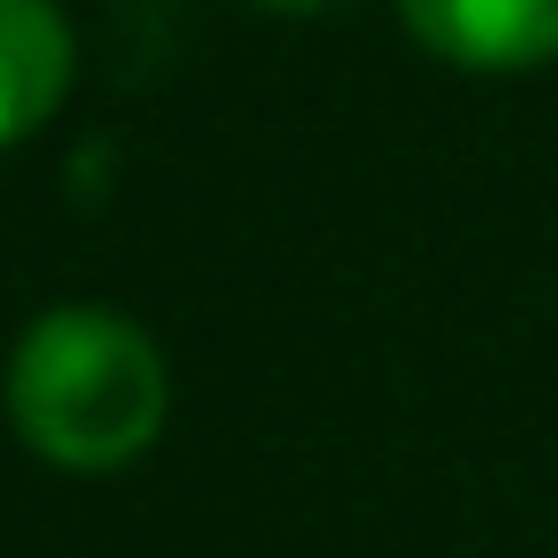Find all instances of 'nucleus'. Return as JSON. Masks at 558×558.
Returning <instances> with one entry per match:
<instances>
[{
	"label": "nucleus",
	"instance_id": "f257e3e1",
	"mask_svg": "<svg viewBox=\"0 0 558 558\" xmlns=\"http://www.w3.org/2000/svg\"><path fill=\"white\" fill-rule=\"evenodd\" d=\"M9 418L58 469H123L165 427V362L123 313L66 304L34 320L9 362Z\"/></svg>",
	"mask_w": 558,
	"mask_h": 558
},
{
	"label": "nucleus",
	"instance_id": "f03ea898",
	"mask_svg": "<svg viewBox=\"0 0 558 558\" xmlns=\"http://www.w3.org/2000/svg\"><path fill=\"white\" fill-rule=\"evenodd\" d=\"M395 9L436 58L476 74L558 58V0H395Z\"/></svg>",
	"mask_w": 558,
	"mask_h": 558
},
{
	"label": "nucleus",
	"instance_id": "7ed1b4c3",
	"mask_svg": "<svg viewBox=\"0 0 558 558\" xmlns=\"http://www.w3.org/2000/svg\"><path fill=\"white\" fill-rule=\"evenodd\" d=\"M74 83V34L58 0H0V148L50 123Z\"/></svg>",
	"mask_w": 558,
	"mask_h": 558
},
{
	"label": "nucleus",
	"instance_id": "20e7f679",
	"mask_svg": "<svg viewBox=\"0 0 558 558\" xmlns=\"http://www.w3.org/2000/svg\"><path fill=\"white\" fill-rule=\"evenodd\" d=\"M255 9H271V17H320V9H337V0H255Z\"/></svg>",
	"mask_w": 558,
	"mask_h": 558
}]
</instances>
